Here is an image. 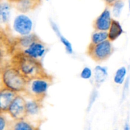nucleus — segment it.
I'll use <instances>...</instances> for the list:
<instances>
[{
  "label": "nucleus",
  "mask_w": 130,
  "mask_h": 130,
  "mask_svg": "<svg viewBox=\"0 0 130 130\" xmlns=\"http://www.w3.org/2000/svg\"><path fill=\"white\" fill-rule=\"evenodd\" d=\"M103 1L105 2L107 6H109V7H111V6H113V5L117 0H103Z\"/></svg>",
  "instance_id": "b1692460"
},
{
  "label": "nucleus",
  "mask_w": 130,
  "mask_h": 130,
  "mask_svg": "<svg viewBox=\"0 0 130 130\" xmlns=\"http://www.w3.org/2000/svg\"><path fill=\"white\" fill-rule=\"evenodd\" d=\"M128 6H129V10L130 11V0H129V1H128Z\"/></svg>",
  "instance_id": "cd10ccee"
},
{
  "label": "nucleus",
  "mask_w": 130,
  "mask_h": 130,
  "mask_svg": "<svg viewBox=\"0 0 130 130\" xmlns=\"http://www.w3.org/2000/svg\"><path fill=\"white\" fill-rule=\"evenodd\" d=\"M41 125L27 119L15 120L10 130H40Z\"/></svg>",
  "instance_id": "ddd939ff"
},
{
  "label": "nucleus",
  "mask_w": 130,
  "mask_h": 130,
  "mask_svg": "<svg viewBox=\"0 0 130 130\" xmlns=\"http://www.w3.org/2000/svg\"><path fill=\"white\" fill-rule=\"evenodd\" d=\"M96 92H93L92 95L91 96V100H90V103H91V104L89 105V107H90V106H91L92 104L94 102L95 99H96Z\"/></svg>",
  "instance_id": "393cba45"
},
{
  "label": "nucleus",
  "mask_w": 130,
  "mask_h": 130,
  "mask_svg": "<svg viewBox=\"0 0 130 130\" xmlns=\"http://www.w3.org/2000/svg\"><path fill=\"white\" fill-rule=\"evenodd\" d=\"M129 126H130V124H129Z\"/></svg>",
  "instance_id": "7c9ffc66"
},
{
  "label": "nucleus",
  "mask_w": 130,
  "mask_h": 130,
  "mask_svg": "<svg viewBox=\"0 0 130 130\" xmlns=\"http://www.w3.org/2000/svg\"><path fill=\"white\" fill-rule=\"evenodd\" d=\"M123 32V29L120 23L116 20L112 19L108 32V39L112 42L116 40Z\"/></svg>",
  "instance_id": "4468645a"
},
{
  "label": "nucleus",
  "mask_w": 130,
  "mask_h": 130,
  "mask_svg": "<svg viewBox=\"0 0 130 130\" xmlns=\"http://www.w3.org/2000/svg\"><path fill=\"white\" fill-rule=\"evenodd\" d=\"M15 91L8 88H5L0 91V111H8L10 106L14 99L17 96Z\"/></svg>",
  "instance_id": "1a4fd4ad"
},
{
  "label": "nucleus",
  "mask_w": 130,
  "mask_h": 130,
  "mask_svg": "<svg viewBox=\"0 0 130 130\" xmlns=\"http://www.w3.org/2000/svg\"><path fill=\"white\" fill-rule=\"evenodd\" d=\"M1 3H0V7H1Z\"/></svg>",
  "instance_id": "c756f323"
},
{
  "label": "nucleus",
  "mask_w": 130,
  "mask_h": 130,
  "mask_svg": "<svg viewBox=\"0 0 130 130\" xmlns=\"http://www.w3.org/2000/svg\"><path fill=\"white\" fill-rule=\"evenodd\" d=\"M7 126V123L5 118L0 116V130H5Z\"/></svg>",
  "instance_id": "4be33fe9"
},
{
  "label": "nucleus",
  "mask_w": 130,
  "mask_h": 130,
  "mask_svg": "<svg viewBox=\"0 0 130 130\" xmlns=\"http://www.w3.org/2000/svg\"><path fill=\"white\" fill-rule=\"evenodd\" d=\"M129 77H128L126 81L125 84H124V88H123V98H124L126 95V91L128 90V87H129Z\"/></svg>",
  "instance_id": "5701e85b"
},
{
  "label": "nucleus",
  "mask_w": 130,
  "mask_h": 130,
  "mask_svg": "<svg viewBox=\"0 0 130 130\" xmlns=\"http://www.w3.org/2000/svg\"><path fill=\"white\" fill-rule=\"evenodd\" d=\"M10 16V6L6 3H1L0 7V22H6Z\"/></svg>",
  "instance_id": "a211bd4d"
},
{
  "label": "nucleus",
  "mask_w": 130,
  "mask_h": 130,
  "mask_svg": "<svg viewBox=\"0 0 130 130\" xmlns=\"http://www.w3.org/2000/svg\"><path fill=\"white\" fill-rule=\"evenodd\" d=\"M15 7L20 13H25L35 10L42 4V0H19L15 2Z\"/></svg>",
  "instance_id": "9d476101"
},
{
  "label": "nucleus",
  "mask_w": 130,
  "mask_h": 130,
  "mask_svg": "<svg viewBox=\"0 0 130 130\" xmlns=\"http://www.w3.org/2000/svg\"><path fill=\"white\" fill-rule=\"evenodd\" d=\"M114 52L111 41L107 39L98 44L90 43L86 50V54L95 62L100 63L109 59Z\"/></svg>",
  "instance_id": "7ed1b4c3"
},
{
  "label": "nucleus",
  "mask_w": 130,
  "mask_h": 130,
  "mask_svg": "<svg viewBox=\"0 0 130 130\" xmlns=\"http://www.w3.org/2000/svg\"><path fill=\"white\" fill-rule=\"evenodd\" d=\"M53 76L44 78L33 79L27 82L25 91V96L30 100L43 102L47 95L48 88L53 85Z\"/></svg>",
  "instance_id": "f03ea898"
},
{
  "label": "nucleus",
  "mask_w": 130,
  "mask_h": 130,
  "mask_svg": "<svg viewBox=\"0 0 130 130\" xmlns=\"http://www.w3.org/2000/svg\"><path fill=\"white\" fill-rule=\"evenodd\" d=\"M2 56H3L2 52H1V50H0V60H1V58H2Z\"/></svg>",
  "instance_id": "bb28decb"
},
{
  "label": "nucleus",
  "mask_w": 130,
  "mask_h": 130,
  "mask_svg": "<svg viewBox=\"0 0 130 130\" xmlns=\"http://www.w3.org/2000/svg\"><path fill=\"white\" fill-rule=\"evenodd\" d=\"M107 76V72L105 67L96 66L95 69V81L97 84H101L104 82Z\"/></svg>",
  "instance_id": "dca6fc26"
},
{
  "label": "nucleus",
  "mask_w": 130,
  "mask_h": 130,
  "mask_svg": "<svg viewBox=\"0 0 130 130\" xmlns=\"http://www.w3.org/2000/svg\"><path fill=\"white\" fill-rule=\"evenodd\" d=\"M8 1H13V2H17V1H19V0H8Z\"/></svg>",
  "instance_id": "c85d7f7f"
},
{
  "label": "nucleus",
  "mask_w": 130,
  "mask_h": 130,
  "mask_svg": "<svg viewBox=\"0 0 130 130\" xmlns=\"http://www.w3.org/2000/svg\"><path fill=\"white\" fill-rule=\"evenodd\" d=\"M108 39V32L107 31H98L96 30L91 35V43L94 44L102 43Z\"/></svg>",
  "instance_id": "f3484780"
},
{
  "label": "nucleus",
  "mask_w": 130,
  "mask_h": 130,
  "mask_svg": "<svg viewBox=\"0 0 130 130\" xmlns=\"http://www.w3.org/2000/svg\"><path fill=\"white\" fill-rule=\"evenodd\" d=\"M91 76V71L89 67H86L83 69L81 72V77L85 79H90Z\"/></svg>",
  "instance_id": "412c9836"
},
{
  "label": "nucleus",
  "mask_w": 130,
  "mask_h": 130,
  "mask_svg": "<svg viewBox=\"0 0 130 130\" xmlns=\"http://www.w3.org/2000/svg\"><path fill=\"white\" fill-rule=\"evenodd\" d=\"M13 27L19 34L23 36L28 35L32 28V22L28 17L20 15L15 19Z\"/></svg>",
  "instance_id": "0eeeda50"
},
{
  "label": "nucleus",
  "mask_w": 130,
  "mask_h": 130,
  "mask_svg": "<svg viewBox=\"0 0 130 130\" xmlns=\"http://www.w3.org/2000/svg\"><path fill=\"white\" fill-rule=\"evenodd\" d=\"M124 6V3L122 0H117L113 5V15L116 17H118L121 15L122 10Z\"/></svg>",
  "instance_id": "aec40b11"
},
{
  "label": "nucleus",
  "mask_w": 130,
  "mask_h": 130,
  "mask_svg": "<svg viewBox=\"0 0 130 130\" xmlns=\"http://www.w3.org/2000/svg\"><path fill=\"white\" fill-rule=\"evenodd\" d=\"M27 101L21 95L16 96L11 103L8 109V112L11 118L15 120L26 119Z\"/></svg>",
  "instance_id": "39448f33"
},
{
  "label": "nucleus",
  "mask_w": 130,
  "mask_h": 130,
  "mask_svg": "<svg viewBox=\"0 0 130 130\" xmlns=\"http://www.w3.org/2000/svg\"><path fill=\"white\" fill-rule=\"evenodd\" d=\"M3 80L7 88L15 92H24L28 82L24 76L12 66L4 71Z\"/></svg>",
  "instance_id": "20e7f679"
},
{
  "label": "nucleus",
  "mask_w": 130,
  "mask_h": 130,
  "mask_svg": "<svg viewBox=\"0 0 130 130\" xmlns=\"http://www.w3.org/2000/svg\"><path fill=\"white\" fill-rule=\"evenodd\" d=\"M47 50L46 44L42 41L41 39H37L29 46L26 49L24 50L21 53H24L26 55L41 60L43 57L45 55ZM17 53V52H16Z\"/></svg>",
  "instance_id": "423d86ee"
},
{
  "label": "nucleus",
  "mask_w": 130,
  "mask_h": 130,
  "mask_svg": "<svg viewBox=\"0 0 130 130\" xmlns=\"http://www.w3.org/2000/svg\"><path fill=\"white\" fill-rule=\"evenodd\" d=\"M50 24L53 30H54V32H55V34H57V36L59 38L60 40V41L62 42V44L64 45L65 48H66V52H67L68 53H69V54H72V52H73V49H72L71 43H70V42L69 41L65 38V37H63V36L62 35V34H61L60 32V30L59 29H58V26L56 25L55 23L53 22V21L51 20Z\"/></svg>",
  "instance_id": "2eb2a0df"
},
{
  "label": "nucleus",
  "mask_w": 130,
  "mask_h": 130,
  "mask_svg": "<svg viewBox=\"0 0 130 130\" xmlns=\"http://www.w3.org/2000/svg\"><path fill=\"white\" fill-rule=\"evenodd\" d=\"M12 67L16 69L27 81L33 79L52 76L46 71L41 60L29 57L21 52L15 53L12 58Z\"/></svg>",
  "instance_id": "f257e3e1"
},
{
  "label": "nucleus",
  "mask_w": 130,
  "mask_h": 130,
  "mask_svg": "<svg viewBox=\"0 0 130 130\" xmlns=\"http://www.w3.org/2000/svg\"><path fill=\"white\" fill-rule=\"evenodd\" d=\"M39 39V37L37 34H32L23 36L17 38L15 41V53L22 52L26 49L30 44L37 39Z\"/></svg>",
  "instance_id": "9b49d317"
},
{
  "label": "nucleus",
  "mask_w": 130,
  "mask_h": 130,
  "mask_svg": "<svg viewBox=\"0 0 130 130\" xmlns=\"http://www.w3.org/2000/svg\"><path fill=\"white\" fill-rule=\"evenodd\" d=\"M123 130H130L129 124H128V123H126L125 125H124V129H123Z\"/></svg>",
  "instance_id": "a878e982"
},
{
  "label": "nucleus",
  "mask_w": 130,
  "mask_h": 130,
  "mask_svg": "<svg viewBox=\"0 0 130 130\" xmlns=\"http://www.w3.org/2000/svg\"><path fill=\"white\" fill-rule=\"evenodd\" d=\"M127 71L125 67H121L117 70L114 77V81L118 85H122L125 80Z\"/></svg>",
  "instance_id": "6ab92c4d"
},
{
  "label": "nucleus",
  "mask_w": 130,
  "mask_h": 130,
  "mask_svg": "<svg viewBox=\"0 0 130 130\" xmlns=\"http://www.w3.org/2000/svg\"><path fill=\"white\" fill-rule=\"evenodd\" d=\"M112 19L110 16L109 9L105 8L101 14L94 20L93 27L95 30L98 31H107L110 28Z\"/></svg>",
  "instance_id": "6e6552de"
},
{
  "label": "nucleus",
  "mask_w": 130,
  "mask_h": 130,
  "mask_svg": "<svg viewBox=\"0 0 130 130\" xmlns=\"http://www.w3.org/2000/svg\"><path fill=\"white\" fill-rule=\"evenodd\" d=\"M47 1H48V0H47Z\"/></svg>",
  "instance_id": "2f4dec72"
},
{
  "label": "nucleus",
  "mask_w": 130,
  "mask_h": 130,
  "mask_svg": "<svg viewBox=\"0 0 130 130\" xmlns=\"http://www.w3.org/2000/svg\"><path fill=\"white\" fill-rule=\"evenodd\" d=\"M43 108V102L30 100L27 102L26 110L27 118L26 119L32 121L33 119L35 117L38 116L41 112Z\"/></svg>",
  "instance_id": "f8f14e48"
}]
</instances>
